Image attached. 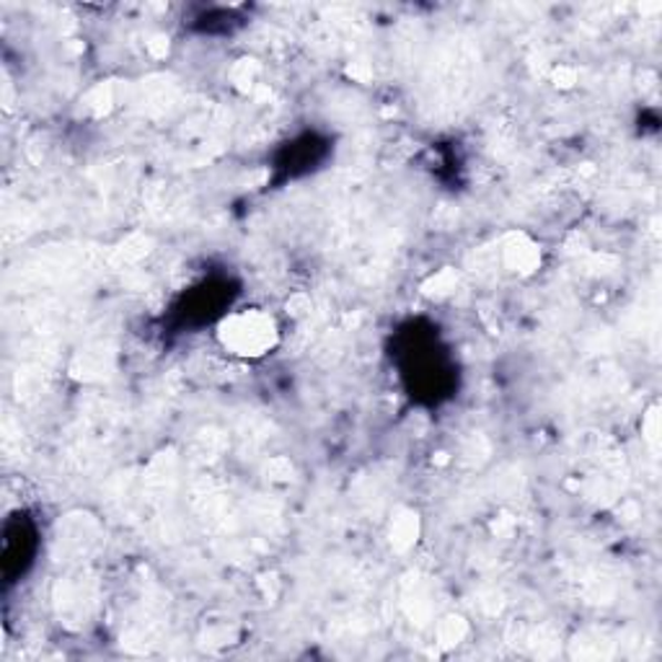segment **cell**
Here are the masks:
<instances>
[{
    "mask_svg": "<svg viewBox=\"0 0 662 662\" xmlns=\"http://www.w3.org/2000/svg\"><path fill=\"white\" fill-rule=\"evenodd\" d=\"M272 322L262 316H236L225 322V345H231L241 355H259L272 345Z\"/></svg>",
    "mask_w": 662,
    "mask_h": 662,
    "instance_id": "cell-1",
    "label": "cell"
}]
</instances>
